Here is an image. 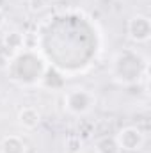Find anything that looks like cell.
<instances>
[{"label": "cell", "instance_id": "cell-1", "mask_svg": "<svg viewBox=\"0 0 151 153\" xmlns=\"http://www.w3.org/2000/svg\"><path fill=\"white\" fill-rule=\"evenodd\" d=\"M144 134L137 126H124L117 132L115 143L124 152H139L144 146Z\"/></svg>", "mask_w": 151, "mask_h": 153}, {"label": "cell", "instance_id": "cell-2", "mask_svg": "<svg viewBox=\"0 0 151 153\" xmlns=\"http://www.w3.org/2000/svg\"><path fill=\"white\" fill-rule=\"evenodd\" d=\"M64 102H66L68 111H71L73 114H85L93 107L94 96L85 89H71L64 96Z\"/></svg>", "mask_w": 151, "mask_h": 153}, {"label": "cell", "instance_id": "cell-3", "mask_svg": "<svg viewBox=\"0 0 151 153\" xmlns=\"http://www.w3.org/2000/svg\"><path fill=\"white\" fill-rule=\"evenodd\" d=\"M128 36L135 43H146L151 36V22L144 14H135L128 22Z\"/></svg>", "mask_w": 151, "mask_h": 153}, {"label": "cell", "instance_id": "cell-4", "mask_svg": "<svg viewBox=\"0 0 151 153\" xmlns=\"http://www.w3.org/2000/svg\"><path fill=\"white\" fill-rule=\"evenodd\" d=\"M18 123L23 128H27V130H34L39 123H41V114H39V111L36 107H30V105L29 107H23L18 112Z\"/></svg>", "mask_w": 151, "mask_h": 153}, {"label": "cell", "instance_id": "cell-5", "mask_svg": "<svg viewBox=\"0 0 151 153\" xmlns=\"http://www.w3.org/2000/svg\"><path fill=\"white\" fill-rule=\"evenodd\" d=\"M25 143L18 137V135H5L2 139L0 144V152L2 153H25Z\"/></svg>", "mask_w": 151, "mask_h": 153}, {"label": "cell", "instance_id": "cell-6", "mask_svg": "<svg viewBox=\"0 0 151 153\" xmlns=\"http://www.w3.org/2000/svg\"><path fill=\"white\" fill-rule=\"evenodd\" d=\"M94 148H96V153H119L121 152V148L115 143V137H109V135L100 137L96 141Z\"/></svg>", "mask_w": 151, "mask_h": 153}, {"label": "cell", "instance_id": "cell-7", "mask_svg": "<svg viewBox=\"0 0 151 153\" xmlns=\"http://www.w3.org/2000/svg\"><path fill=\"white\" fill-rule=\"evenodd\" d=\"M4 45L5 48H11V50H20L23 45H25V36L18 30H13V32H7L4 36Z\"/></svg>", "mask_w": 151, "mask_h": 153}, {"label": "cell", "instance_id": "cell-8", "mask_svg": "<svg viewBox=\"0 0 151 153\" xmlns=\"http://www.w3.org/2000/svg\"><path fill=\"white\" fill-rule=\"evenodd\" d=\"M30 11H43L46 7V0H29Z\"/></svg>", "mask_w": 151, "mask_h": 153}, {"label": "cell", "instance_id": "cell-9", "mask_svg": "<svg viewBox=\"0 0 151 153\" xmlns=\"http://www.w3.org/2000/svg\"><path fill=\"white\" fill-rule=\"evenodd\" d=\"M68 146H70V152L71 153H78L80 152V148H82V143H80V139L71 137V139L68 141Z\"/></svg>", "mask_w": 151, "mask_h": 153}, {"label": "cell", "instance_id": "cell-10", "mask_svg": "<svg viewBox=\"0 0 151 153\" xmlns=\"http://www.w3.org/2000/svg\"><path fill=\"white\" fill-rule=\"evenodd\" d=\"M4 23H5V13H4V9L0 7V29L4 27Z\"/></svg>", "mask_w": 151, "mask_h": 153}]
</instances>
